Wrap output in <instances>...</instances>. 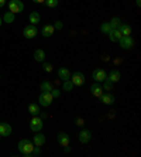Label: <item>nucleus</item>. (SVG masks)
I'll list each match as a JSON object with an SVG mask.
<instances>
[{"label": "nucleus", "instance_id": "nucleus-3", "mask_svg": "<svg viewBox=\"0 0 141 157\" xmlns=\"http://www.w3.org/2000/svg\"><path fill=\"white\" fill-rule=\"evenodd\" d=\"M9 10L13 13V14H17V13H21L24 10V3L21 0H10L9 2Z\"/></svg>", "mask_w": 141, "mask_h": 157}, {"label": "nucleus", "instance_id": "nucleus-1", "mask_svg": "<svg viewBox=\"0 0 141 157\" xmlns=\"http://www.w3.org/2000/svg\"><path fill=\"white\" fill-rule=\"evenodd\" d=\"M34 150V143L28 139H23L18 143V151L24 157H31V153Z\"/></svg>", "mask_w": 141, "mask_h": 157}, {"label": "nucleus", "instance_id": "nucleus-10", "mask_svg": "<svg viewBox=\"0 0 141 157\" xmlns=\"http://www.w3.org/2000/svg\"><path fill=\"white\" fill-rule=\"evenodd\" d=\"M106 79H109L110 82H113V84H116V82H119V81L121 79V74H120L119 70H112L106 75Z\"/></svg>", "mask_w": 141, "mask_h": 157}, {"label": "nucleus", "instance_id": "nucleus-2", "mask_svg": "<svg viewBox=\"0 0 141 157\" xmlns=\"http://www.w3.org/2000/svg\"><path fill=\"white\" fill-rule=\"evenodd\" d=\"M44 123H43V117L38 116V115H34L31 117V121H30V129L31 132H40L43 129Z\"/></svg>", "mask_w": 141, "mask_h": 157}, {"label": "nucleus", "instance_id": "nucleus-22", "mask_svg": "<svg viewBox=\"0 0 141 157\" xmlns=\"http://www.w3.org/2000/svg\"><path fill=\"white\" fill-rule=\"evenodd\" d=\"M16 20V14H13L11 11H7L6 14L3 16V21L7 23V24H10V23H13Z\"/></svg>", "mask_w": 141, "mask_h": 157}, {"label": "nucleus", "instance_id": "nucleus-12", "mask_svg": "<svg viewBox=\"0 0 141 157\" xmlns=\"http://www.w3.org/2000/svg\"><path fill=\"white\" fill-rule=\"evenodd\" d=\"M57 139H58V143L61 144L62 147L65 146H69V142H71V137H69L68 133H64V132H61V133H58V136H57Z\"/></svg>", "mask_w": 141, "mask_h": 157}, {"label": "nucleus", "instance_id": "nucleus-21", "mask_svg": "<svg viewBox=\"0 0 141 157\" xmlns=\"http://www.w3.org/2000/svg\"><path fill=\"white\" fill-rule=\"evenodd\" d=\"M28 18H30V23L35 26V24H38V23H40L41 16H40V13H38V11H31V13H30V16H28Z\"/></svg>", "mask_w": 141, "mask_h": 157}, {"label": "nucleus", "instance_id": "nucleus-16", "mask_svg": "<svg viewBox=\"0 0 141 157\" xmlns=\"http://www.w3.org/2000/svg\"><path fill=\"white\" fill-rule=\"evenodd\" d=\"M99 99H100V102L105 103V105H113V103H114V101H116V99H114V96H113L112 94H105V92H103V95H102Z\"/></svg>", "mask_w": 141, "mask_h": 157}, {"label": "nucleus", "instance_id": "nucleus-20", "mask_svg": "<svg viewBox=\"0 0 141 157\" xmlns=\"http://www.w3.org/2000/svg\"><path fill=\"white\" fill-rule=\"evenodd\" d=\"M54 31H55V29H54V26L52 24H45V26L43 27V36L44 37H51L52 34H54Z\"/></svg>", "mask_w": 141, "mask_h": 157}, {"label": "nucleus", "instance_id": "nucleus-25", "mask_svg": "<svg viewBox=\"0 0 141 157\" xmlns=\"http://www.w3.org/2000/svg\"><path fill=\"white\" fill-rule=\"evenodd\" d=\"M62 89L65 92H71L73 89V84L71 82V79H66L64 81V84H62Z\"/></svg>", "mask_w": 141, "mask_h": 157}, {"label": "nucleus", "instance_id": "nucleus-19", "mask_svg": "<svg viewBox=\"0 0 141 157\" xmlns=\"http://www.w3.org/2000/svg\"><path fill=\"white\" fill-rule=\"evenodd\" d=\"M34 59H35L37 62H44L45 61V52H44V50H41V48L35 50V51H34Z\"/></svg>", "mask_w": 141, "mask_h": 157}, {"label": "nucleus", "instance_id": "nucleus-9", "mask_svg": "<svg viewBox=\"0 0 141 157\" xmlns=\"http://www.w3.org/2000/svg\"><path fill=\"white\" fill-rule=\"evenodd\" d=\"M78 139H79L80 143H83V144H87V143L92 140V132L87 130V129H83V130H80L79 136H78Z\"/></svg>", "mask_w": 141, "mask_h": 157}, {"label": "nucleus", "instance_id": "nucleus-33", "mask_svg": "<svg viewBox=\"0 0 141 157\" xmlns=\"http://www.w3.org/2000/svg\"><path fill=\"white\" fill-rule=\"evenodd\" d=\"M75 123H76V126H79V128H80V126H83L85 121H83L82 117H76V119H75Z\"/></svg>", "mask_w": 141, "mask_h": 157}, {"label": "nucleus", "instance_id": "nucleus-35", "mask_svg": "<svg viewBox=\"0 0 141 157\" xmlns=\"http://www.w3.org/2000/svg\"><path fill=\"white\" fill-rule=\"evenodd\" d=\"M4 4H6V0H0V9L4 7Z\"/></svg>", "mask_w": 141, "mask_h": 157}, {"label": "nucleus", "instance_id": "nucleus-17", "mask_svg": "<svg viewBox=\"0 0 141 157\" xmlns=\"http://www.w3.org/2000/svg\"><path fill=\"white\" fill-rule=\"evenodd\" d=\"M58 78L62 81H66L71 78V72H69L68 68H65V67H61V68H58Z\"/></svg>", "mask_w": 141, "mask_h": 157}, {"label": "nucleus", "instance_id": "nucleus-37", "mask_svg": "<svg viewBox=\"0 0 141 157\" xmlns=\"http://www.w3.org/2000/svg\"><path fill=\"white\" fill-rule=\"evenodd\" d=\"M135 4H137L138 7H140V6H141V0H135Z\"/></svg>", "mask_w": 141, "mask_h": 157}, {"label": "nucleus", "instance_id": "nucleus-26", "mask_svg": "<svg viewBox=\"0 0 141 157\" xmlns=\"http://www.w3.org/2000/svg\"><path fill=\"white\" fill-rule=\"evenodd\" d=\"M120 23H121V20H120L119 17H113L112 20L109 21V24H110V27H112V30H114V29H119Z\"/></svg>", "mask_w": 141, "mask_h": 157}, {"label": "nucleus", "instance_id": "nucleus-11", "mask_svg": "<svg viewBox=\"0 0 141 157\" xmlns=\"http://www.w3.org/2000/svg\"><path fill=\"white\" fill-rule=\"evenodd\" d=\"M89 91H91V94H92L93 96H96V98H100V96L103 95V88H102L100 85L98 84V82L92 84L91 88H89Z\"/></svg>", "mask_w": 141, "mask_h": 157}, {"label": "nucleus", "instance_id": "nucleus-18", "mask_svg": "<svg viewBox=\"0 0 141 157\" xmlns=\"http://www.w3.org/2000/svg\"><path fill=\"white\" fill-rule=\"evenodd\" d=\"M109 38H110V41H113V43H117V41L121 38V33H120L117 29H114V30H110L109 31Z\"/></svg>", "mask_w": 141, "mask_h": 157}, {"label": "nucleus", "instance_id": "nucleus-5", "mask_svg": "<svg viewBox=\"0 0 141 157\" xmlns=\"http://www.w3.org/2000/svg\"><path fill=\"white\" fill-rule=\"evenodd\" d=\"M37 34H38V29H37L34 24H28V26H25L24 30H23V36H24V38H27V40L34 38Z\"/></svg>", "mask_w": 141, "mask_h": 157}, {"label": "nucleus", "instance_id": "nucleus-6", "mask_svg": "<svg viewBox=\"0 0 141 157\" xmlns=\"http://www.w3.org/2000/svg\"><path fill=\"white\" fill-rule=\"evenodd\" d=\"M117 43L120 44V47L123 48V50H131L134 47V40L130 36H121V38Z\"/></svg>", "mask_w": 141, "mask_h": 157}, {"label": "nucleus", "instance_id": "nucleus-36", "mask_svg": "<svg viewBox=\"0 0 141 157\" xmlns=\"http://www.w3.org/2000/svg\"><path fill=\"white\" fill-rule=\"evenodd\" d=\"M34 3H44V2H45V0H33Z\"/></svg>", "mask_w": 141, "mask_h": 157}, {"label": "nucleus", "instance_id": "nucleus-34", "mask_svg": "<svg viewBox=\"0 0 141 157\" xmlns=\"http://www.w3.org/2000/svg\"><path fill=\"white\" fill-rule=\"evenodd\" d=\"M62 27H64L62 21H55V24H54V29L55 30H62Z\"/></svg>", "mask_w": 141, "mask_h": 157}, {"label": "nucleus", "instance_id": "nucleus-24", "mask_svg": "<svg viewBox=\"0 0 141 157\" xmlns=\"http://www.w3.org/2000/svg\"><path fill=\"white\" fill-rule=\"evenodd\" d=\"M40 89H41V92H51L52 91V85H51V82L45 81V82H41Z\"/></svg>", "mask_w": 141, "mask_h": 157}, {"label": "nucleus", "instance_id": "nucleus-23", "mask_svg": "<svg viewBox=\"0 0 141 157\" xmlns=\"http://www.w3.org/2000/svg\"><path fill=\"white\" fill-rule=\"evenodd\" d=\"M28 112L34 116V115H40L41 113V109H40V106H38V105H35V103H31V105L28 106Z\"/></svg>", "mask_w": 141, "mask_h": 157}, {"label": "nucleus", "instance_id": "nucleus-38", "mask_svg": "<svg viewBox=\"0 0 141 157\" xmlns=\"http://www.w3.org/2000/svg\"><path fill=\"white\" fill-rule=\"evenodd\" d=\"M2 24H3V18L0 17V27H2Z\"/></svg>", "mask_w": 141, "mask_h": 157}, {"label": "nucleus", "instance_id": "nucleus-32", "mask_svg": "<svg viewBox=\"0 0 141 157\" xmlns=\"http://www.w3.org/2000/svg\"><path fill=\"white\" fill-rule=\"evenodd\" d=\"M51 95L54 96V98H59V95H61V92H59L58 89H55V88H52V91H51Z\"/></svg>", "mask_w": 141, "mask_h": 157}, {"label": "nucleus", "instance_id": "nucleus-8", "mask_svg": "<svg viewBox=\"0 0 141 157\" xmlns=\"http://www.w3.org/2000/svg\"><path fill=\"white\" fill-rule=\"evenodd\" d=\"M106 71L105 70H95L93 72H92V79L95 81V82H98V84H100V82H103V81L106 79Z\"/></svg>", "mask_w": 141, "mask_h": 157}, {"label": "nucleus", "instance_id": "nucleus-27", "mask_svg": "<svg viewBox=\"0 0 141 157\" xmlns=\"http://www.w3.org/2000/svg\"><path fill=\"white\" fill-rule=\"evenodd\" d=\"M44 3L47 4L50 9H54V7H57L58 6V3H59V0H45Z\"/></svg>", "mask_w": 141, "mask_h": 157}, {"label": "nucleus", "instance_id": "nucleus-28", "mask_svg": "<svg viewBox=\"0 0 141 157\" xmlns=\"http://www.w3.org/2000/svg\"><path fill=\"white\" fill-rule=\"evenodd\" d=\"M112 30V27H110V24L109 23H103L100 26V31L102 33H105V34H109V31Z\"/></svg>", "mask_w": 141, "mask_h": 157}, {"label": "nucleus", "instance_id": "nucleus-7", "mask_svg": "<svg viewBox=\"0 0 141 157\" xmlns=\"http://www.w3.org/2000/svg\"><path fill=\"white\" fill-rule=\"evenodd\" d=\"M71 82L73 84V86H80V85H83V82H85V75H83L82 72H79V71H76V72H73L72 75H71Z\"/></svg>", "mask_w": 141, "mask_h": 157}, {"label": "nucleus", "instance_id": "nucleus-13", "mask_svg": "<svg viewBox=\"0 0 141 157\" xmlns=\"http://www.w3.org/2000/svg\"><path fill=\"white\" fill-rule=\"evenodd\" d=\"M11 132H13V129H11V126L9 123H4V122L0 123V136H2V137H7V136H10Z\"/></svg>", "mask_w": 141, "mask_h": 157}, {"label": "nucleus", "instance_id": "nucleus-14", "mask_svg": "<svg viewBox=\"0 0 141 157\" xmlns=\"http://www.w3.org/2000/svg\"><path fill=\"white\" fill-rule=\"evenodd\" d=\"M33 143H34V146L43 147L44 144H45V136L38 133V132H35V135L33 136Z\"/></svg>", "mask_w": 141, "mask_h": 157}, {"label": "nucleus", "instance_id": "nucleus-30", "mask_svg": "<svg viewBox=\"0 0 141 157\" xmlns=\"http://www.w3.org/2000/svg\"><path fill=\"white\" fill-rule=\"evenodd\" d=\"M43 68L45 72H52V65L48 64V62H43Z\"/></svg>", "mask_w": 141, "mask_h": 157}, {"label": "nucleus", "instance_id": "nucleus-31", "mask_svg": "<svg viewBox=\"0 0 141 157\" xmlns=\"http://www.w3.org/2000/svg\"><path fill=\"white\" fill-rule=\"evenodd\" d=\"M41 147H38V146H35L34 147V150H33V153H31V157L33 156H40V153H41Z\"/></svg>", "mask_w": 141, "mask_h": 157}, {"label": "nucleus", "instance_id": "nucleus-4", "mask_svg": "<svg viewBox=\"0 0 141 157\" xmlns=\"http://www.w3.org/2000/svg\"><path fill=\"white\" fill-rule=\"evenodd\" d=\"M38 102H40L41 106L47 108V106H50L54 102V96L51 95V92H41L40 96H38Z\"/></svg>", "mask_w": 141, "mask_h": 157}, {"label": "nucleus", "instance_id": "nucleus-29", "mask_svg": "<svg viewBox=\"0 0 141 157\" xmlns=\"http://www.w3.org/2000/svg\"><path fill=\"white\" fill-rule=\"evenodd\" d=\"M103 82H105V84H103V86H102V88H103V91H112L113 82H110L109 79H105Z\"/></svg>", "mask_w": 141, "mask_h": 157}, {"label": "nucleus", "instance_id": "nucleus-15", "mask_svg": "<svg viewBox=\"0 0 141 157\" xmlns=\"http://www.w3.org/2000/svg\"><path fill=\"white\" fill-rule=\"evenodd\" d=\"M121 33V36H130L131 34V26L128 24V23H120V26H119V29H117Z\"/></svg>", "mask_w": 141, "mask_h": 157}]
</instances>
